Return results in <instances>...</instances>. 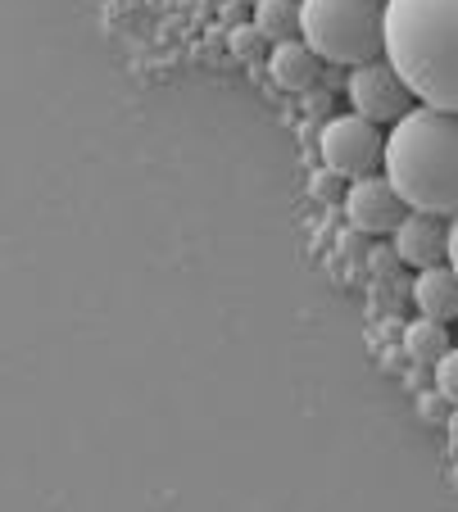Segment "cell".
I'll list each match as a JSON object with an SVG mask.
<instances>
[{
	"label": "cell",
	"instance_id": "cell-9",
	"mask_svg": "<svg viewBox=\"0 0 458 512\" xmlns=\"http://www.w3.org/2000/svg\"><path fill=\"white\" fill-rule=\"evenodd\" d=\"M413 304H418L422 318H436V322L458 318V272L449 263L422 268L413 277Z\"/></svg>",
	"mask_w": 458,
	"mask_h": 512
},
{
	"label": "cell",
	"instance_id": "cell-12",
	"mask_svg": "<svg viewBox=\"0 0 458 512\" xmlns=\"http://www.w3.org/2000/svg\"><path fill=\"white\" fill-rule=\"evenodd\" d=\"M409 300H413V281H404L400 272H395V277H377V304H381V309L400 313Z\"/></svg>",
	"mask_w": 458,
	"mask_h": 512
},
{
	"label": "cell",
	"instance_id": "cell-10",
	"mask_svg": "<svg viewBox=\"0 0 458 512\" xmlns=\"http://www.w3.org/2000/svg\"><path fill=\"white\" fill-rule=\"evenodd\" d=\"M404 354L413 358V363H422V368H436L440 358L449 354V331L445 322L436 318H418L404 327Z\"/></svg>",
	"mask_w": 458,
	"mask_h": 512
},
{
	"label": "cell",
	"instance_id": "cell-16",
	"mask_svg": "<svg viewBox=\"0 0 458 512\" xmlns=\"http://www.w3.org/2000/svg\"><path fill=\"white\" fill-rule=\"evenodd\" d=\"M449 268L458 272V213H454V223H449Z\"/></svg>",
	"mask_w": 458,
	"mask_h": 512
},
{
	"label": "cell",
	"instance_id": "cell-5",
	"mask_svg": "<svg viewBox=\"0 0 458 512\" xmlns=\"http://www.w3.org/2000/svg\"><path fill=\"white\" fill-rule=\"evenodd\" d=\"M322 164L336 177H368L377 164H386V141H381L377 123L359 114H341L322 127Z\"/></svg>",
	"mask_w": 458,
	"mask_h": 512
},
{
	"label": "cell",
	"instance_id": "cell-2",
	"mask_svg": "<svg viewBox=\"0 0 458 512\" xmlns=\"http://www.w3.org/2000/svg\"><path fill=\"white\" fill-rule=\"evenodd\" d=\"M386 177L413 213H458V114L409 109L386 136Z\"/></svg>",
	"mask_w": 458,
	"mask_h": 512
},
{
	"label": "cell",
	"instance_id": "cell-17",
	"mask_svg": "<svg viewBox=\"0 0 458 512\" xmlns=\"http://www.w3.org/2000/svg\"><path fill=\"white\" fill-rule=\"evenodd\" d=\"M327 109H332V96H327V91H322V96L313 91V96H309V114H327Z\"/></svg>",
	"mask_w": 458,
	"mask_h": 512
},
{
	"label": "cell",
	"instance_id": "cell-6",
	"mask_svg": "<svg viewBox=\"0 0 458 512\" xmlns=\"http://www.w3.org/2000/svg\"><path fill=\"white\" fill-rule=\"evenodd\" d=\"M409 204L400 200V191L390 186V177H354L350 191H345V218H350L354 232L363 236H395V227L409 218Z\"/></svg>",
	"mask_w": 458,
	"mask_h": 512
},
{
	"label": "cell",
	"instance_id": "cell-15",
	"mask_svg": "<svg viewBox=\"0 0 458 512\" xmlns=\"http://www.w3.org/2000/svg\"><path fill=\"white\" fill-rule=\"evenodd\" d=\"M254 46H259V28H236L232 32V50H236V55H254Z\"/></svg>",
	"mask_w": 458,
	"mask_h": 512
},
{
	"label": "cell",
	"instance_id": "cell-7",
	"mask_svg": "<svg viewBox=\"0 0 458 512\" xmlns=\"http://www.w3.org/2000/svg\"><path fill=\"white\" fill-rule=\"evenodd\" d=\"M395 254L418 272L436 268V263H449V227L440 223L436 213H409V218L395 227Z\"/></svg>",
	"mask_w": 458,
	"mask_h": 512
},
{
	"label": "cell",
	"instance_id": "cell-13",
	"mask_svg": "<svg viewBox=\"0 0 458 512\" xmlns=\"http://www.w3.org/2000/svg\"><path fill=\"white\" fill-rule=\"evenodd\" d=\"M436 390L445 395L449 408H458V349H449V354L436 363Z\"/></svg>",
	"mask_w": 458,
	"mask_h": 512
},
{
	"label": "cell",
	"instance_id": "cell-8",
	"mask_svg": "<svg viewBox=\"0 0 458 512\" xmlns=\"http://www.w3.org/2000/svg\"><path fill=\"white\" fill-rule=\"evenodd\" d=\"M268 73H273V82L282 91H295V96H304V91L318 87V73H322V55L309 46V41H277L273 55H268Z\"/></svg>",
	"mask_w": 458,
	"mask_h": 512
},
{
	"label": "cell",
	"instance_id": "cell-18",
	"mask_svg": "<svg viewBox=\"0 0 458 512\" xmlns=\"http://www.w3.org/2000/svg\"><path fill=\"white\" fill-rule=\"evenodd\" d=\"M440 399H445V395H440V390H436V395H422V413H427V417H436V413H440Z\"/></svg>",
	"mask_w": 458,
	"mask_h": 512
},
{
	"label": "cell",
	"instance_id": "cell-20",
	"mask_svg": "<svg viewBox=\"0 0 458 512\" xmlns=\"http://www.w3.org/2000/svg\"><path fill=\"white\" fill-rule=\"evenodd\" d=\"M254 5H259V0H254Z\"/></svg>",
	"mask_w": 458,
	"mask_h": 512
},
{
	"label": "cell",
	"instance_id": "cell-4",
	"mask_svg": "<svg viewBox=\"0 0 458 512\" xmlns=\"http://www.w3.org/2000/svg\"><path fill=\"white\" fill-rule=\"evenodd\" d=\"M345 96H350L354 114L368 118V123H390L395 127L413 109L409 82L395 73L390 59H368V64L354 68L350 78H345Z\"/></svg>",
	"mask_w": 458,
	"mask_h": 512
},
{
	"label": "cell",
	"instance_id": "cell-11",
	"mask_svg": "<svg viewBox=\"0 0 458 512\" xmlns=\"http://www.w3.org/2000/svg\"><path fill=\"white\" fill-rule=\"evenodd\" d=\"M254 28H259V37L273 41V46L300 37V0H259L254 5Z\"/></svg>",
	"mask_w": 458,
	"mask_h": 512
},
{
	"label": "cell",
	"instance_id": "cell-3",
	"mask_svg": "<svg viewBox=\"0 0 458 512\" xmlns=\"http://www.w3.org/2000/svg\"><path fill=\"white\" fill-rule=\"evenodd\" d=\"M300 37L327 64H368L386 55V0H300Z\"/></svg>",
	"mask_w": 458,
	"mask_h": 512
},
{
	"label": "cell",
	"instance_id": "cell-19",
	"mask_svg": "<svg viewBox=\"0 0 458 512\" xmlns=\"http://www.w3.org/2000/svg\"><path fill=\"white\" fill-rule=\"evenodd\" d=\"M449 449H454V454H458V408H454V413H449Z\"/></svg>",
	"mask_w": 458,
	"mask_h": 512
},
{
	"label": "cell",
	"instance_id": "cell-1",
	"mask_svg": "<svg viewBox=\"0 0 458 512\" xmlns=\"http://www.w3.org/2000/svg\"><path fill=\"white\" fill-rule=\"evenodd\" d=\"M386 59L422 105L458 114V0H386Z\"/></svg>",
	"mask_w": 458,
	"mask_h": 512
},
{
	"label": "cell",
	"instance_id": "cell-14",
	"mask_svg": "<svg viewBox=\"0 0 458 512\" xmlns=\"http://www.w3.org/2000/svg\"><path fill=\"white\" fill-rule=\"evenodd\" d=\"M368 263H372V272H377V277H395L404 259L395 254V245H372V250H368Z\"/></svg>",
	"mask_w": 458,
	"mask_h": 512
}]
</instances>
